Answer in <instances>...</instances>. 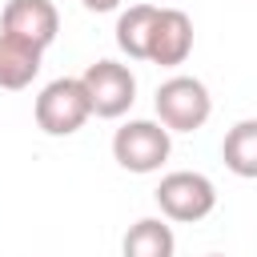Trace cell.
Segmentation results:
<instances>
[{
    "label": "cell",
    "mask_w": 257,
    "mask_h": 257,
    "mask_svg": "<svg viewBox=\"0 0 257 257\" xmlns=\"http://www.w3.org/2000/svg\"><path fill=\"white\" fill-rule=\"evenodd\" d=\"M153 108L169 133H197L213 112V96H209L205 80H197V76H169L157 88Z\"/></svg>",
    "instance_id": "1"
},
{
    "label": "cell",
    "mask_w": 257,
    "mask_h": 257,
    "mask_svg": "<svg viewBox=\"0 0 257 257\" xmlns=\"http://www.w3.org/2000/svg\"><path fill=\"white\" fill-rule=\"evenodd\" d=\"M88 116H92V104L80 76H56L36 96V124L48 137H72L76 128H84Z\"/></svg>",
    "instance_id": "2"
},
{
    "label": "cell",
    "mask_w": 257,
    "mask_h": 257,
    "mask_svg": "<svg viewBox=\"0 0 257 257\" xmlns=\"http://www.w3.org/2000/svg\"><path fill=\"white\" fill-rule=\"evenodd\" d=\"M173 153V133L161 120H128L112 133V157L128 173H157Z\"/></svg>",
    "instance_id": "3"
},
{
    "label": "cell",
    "mask_w": 257,
    "mask_h": 257,
    "mask_svg": "<svg viewBox=\"0 0 257 257\" xmlns=\"http://www.w3.org/2000/svg\"><path fill=\"white\" fill-rule=\"evenodd\" d=\"M157 205L169 221H181V225H193V221H205L213 209H217V185L205 177V173H169L161 177L157 185Z\"/></svg>",
    "instance_id": "4"
},
{
    "label": "cell",
    "mask_w": 257,
    "mask_h": 257,
    "mask_svg": "<svg viewBox=\"0 0 257 257\" xmlns=\"http://www.w3.org/2000/svg\"><path fill=\"white\" fill-rule=\"evenodd\" d=\"M80 84L88 92L92 116H104V120L124 116L133 108V100H137V76L120 60H96V64H88L80 72Z\"/></svg>",
    "instance_id": "5"
},
{
    "label": "cell",
    "mask_w": 257,
    "mask_h": 257,
    "mask_svg": "<svg viewBox=\"0 0 257 257\" xmlns=\"http://www.w3.org/2000/svg\"><path fill=\"white\" fill-rule=\"evenodd\" d=\"M193 52V20L189 12L181 8H157V20H153V32H149V56L153 64L161 68H177L185 64Z\"/></svg>",
    "instance_id": "6"
},
{
    "label": "cell",
    "mask_w": 257,
    "mask_h": 257,
    "mask_svg": "<svg viewBox=\"0 0 257 257\" xmlns=\"http://www.w3.org/2000/svg\"><path fill=\"white\" fill-rule=\"evenodd\" d=\"M0 28L36 44V48H48L60 32V12H56L52 0H8L4 16H0Z\"/></svg>",
    "instance_id": "7"
},
{
    "label": "cell",
    "mask_w": 257,
    "mask_h": 257,
    "mask_svg": "<svg viewBox=\"0 0 257 257\" xmlns=\"http://www.w3.org/2000/svg\"><path fill=\"white\" fill-rule=\"evenodd\" d=\"M40 56L44 48L12 36V32H0V88H28L40 72Z\"/></svg>",
    "instance_id": "8"
},
{
    "label": "cell",
    "mask_w": 257,
    "mask_h": 257,
    "mask_svg": "<svg viewBox=\"0 0 257 257\" xmlns=\"http://www.w3.org/2000/svg\"><path fill=\"white\" fill-rule=\"evenodd\" d=\"M124 257H173L177 253V237L161 217H141L137 225H128L124 241H120Z\"/></svg>",
    "instance_id": "9"
},
{
    "label": "cell",
    "mask_w": 257,
    "mask_h": 257,
    "mask_svg": "<svg viewBox=\"0 0 257 257\" xmlns=\"http://www.w3.org/2000/svg\"><path fill=\"white\" fill-rule=\"evenodd\" d=\"M221 161L233 177L257 181V120H237L221 141Z\"/></svg>",
    "instance_id": "10"
},
{
    "label": "cell",
    "mask_w": 257,
    "mask_h": 257,
    "mask_svg": "<svg viewBox=\"0 0 257 257\" xmlns=\"http://www.w3.org/2000/svg\"><path fill=\"white\" fill-rule=\"evenodd\" d=\"M157 20V4H133L120 12L116 20V44L128 60H145L149 56V32Z\"/></svg>",
    "instance_id": "11"
},
{
    "label": "cell",
    "mask_w": 257,
    "mask_h": 257,
    "mask_svg": "<svg viewBox=\"0 0 257 257\" xmlns=\"http://www.w3.org/2000/svg\"><path fill=\"white\" fill-rule=\"evenodd\" d=\"M88 12H112V8H120V0H80Z\"/></svg>",
    "instance_id": "12"
},
{
    "label": "cell",
    "mask_w": 257,
    "mask_h": 257,
    "mask_svg": "<svg viewBox=\"0 0 257 257\" xmlns=\"http://www.w3.org/2000/svg\"><path fill=\"white\" fill-rule=\"evenodd\" d=\"M209 257H221V253H209Z\"/></svg>",
    "instance_id": "13"
}]
</instances>
